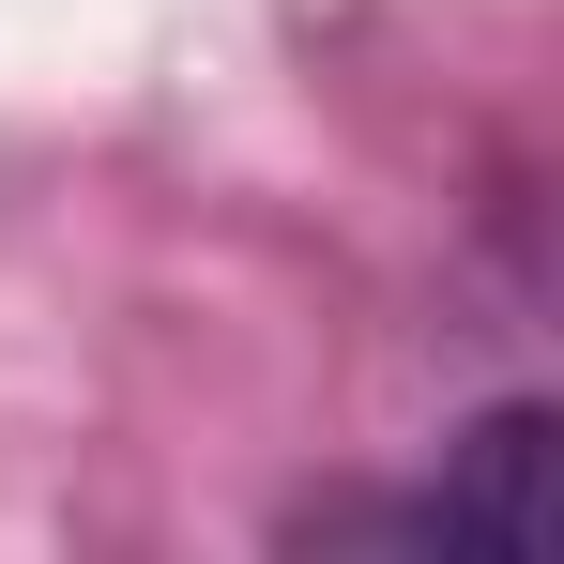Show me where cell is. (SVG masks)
<instances>
[{"instance_id":"1","label":"cell","mask_w":564,"mask_h":564,"mask_svg":"<svg viewBox=\"0 0 564 564\" xmlns=\"http://www.w3.org/2000/svg\"><path fill=\"white\" fill-rule=\"evenodd\" d=\"M550 458H564V427H550V412H488V427H473V458H458V488L427 503V519H443V550H488V564H550V550H564Z\"/></svg>"}]
</instances>
